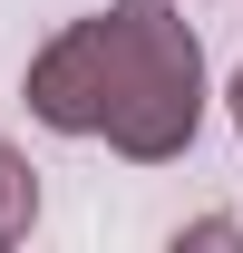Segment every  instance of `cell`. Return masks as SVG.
<instances>
[{"instance_id":"6da1fadb","label":"cell","mask_w":243,"mask_h":253,"mask_svg":"<svg viewBox=\"0 0 243 253\" xmlns=\"http://www.w3.org/2000/svg\"><path fill=\"white\" fill-rule=\"evenodd\" d=\"M30 117L59 136H107L117 156L165 166L204 117V49L165 0H107L30 59Z\"/></svg>"},{"instance_id":"7a4b0ae2","label":"cell","mask_w":243,"mask_h":253,"mask_svg":"<svg viewBox=\"0 0 243 253\" xmlns=\"http://www.w3.org/2000/svg\"><path fill=\"white\" fill-rule=\"evenodd\" d=\"M30 224H39V175H30V156L0 136V244H20Z\"/></svg>"},{"instance_id":"3957f363","label":"cell","mask_w":243,"mask_h":253,"mask_svg":"<svg viewBox=\"0 0 243 253\" xmlns=\"http://www.w3.org/2000/svg\"><path fill=\"white\" fill-rule=\"evenodd\" d=\"M234 126H243V68H234Z\"/></svg>"}]
</instances>
